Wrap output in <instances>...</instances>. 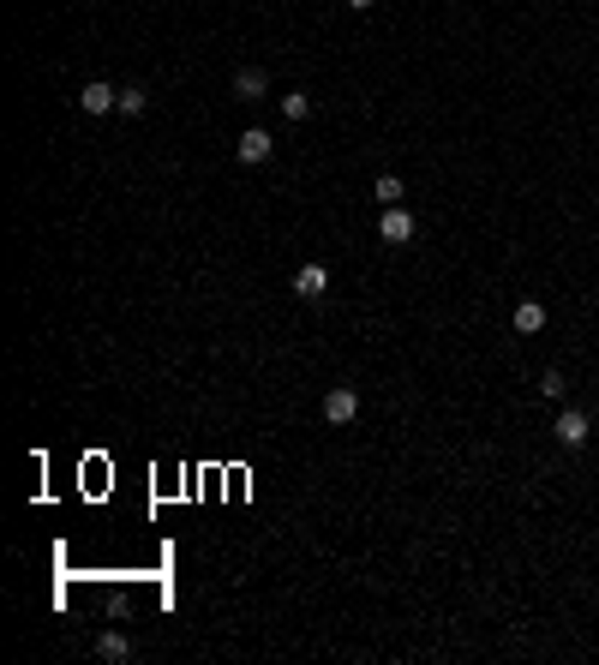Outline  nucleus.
Instances as JSON below:
<instances>
[{"label":"nucleus","mask_w":599,"mask_h":665,"mask_svg":"<svg viewBox=\"0 0 599 665\" xmlns=\"http://www.w3.org/2000/svg\"><path fill=\"white\" fill-rule=\"evenodd\" d=\"M552 432H558V443H563V450H581V443L594 438V420H587L581 408H563V414H558V425H552Z\"/></svg>","instance_id":"f257e3e1"},{"label":"nucleus","mask_w":599,"mask_h":665,"mask_svg":"<svg viewBox=\"0 0 599 665\" xmlns=\"http://www.w3.org/2000/svg\"><path fill=\"white\" fill-rule=\"evenodd\" d=\"M359 414V396L348 390V383H336V390H324V420L330 425H348Z\"/></svg>","instance_id":"f03ea898"},{"label":"nucleus","mask_w":599,"mask_h":665,"mask_svg":"<svg viewBox=\"0 0 599 665\" xmlns=\"http://www.w3.org/2000/svg\"><path fill=\"white\" fill-rule=\"evenodd\" d=\"M378 240H384V246H408V240H414V216H408L401 204H390V210H384V222H378Z\"/></svg>","instance_id":"7ed1b4c3"},{"label":"nucleus","mask_w":599,"mask_h":665,"mask_svg":"<svg viewBox=\"0 0 599 665\" xmlns=\"http://www.w3.org/2000/svg\"><path fill=\"white\" fill-rule=\"evenodd\" d=\"M294 294H300V300H324V294H330V270H324V264H300V270H294Z\"/></svg>","instance_id":"20e7f679"},{"label":"nucleus","mask_w":599,"mask_h":665,"mask_svg":"<svg viewBox=\"0 0 599 665\" xmlns=\"http://www.w3.org/2000/svg\"><path fill=\"white\" fill-rule=\"evenodd\" d=\"M234 150H240V162H270V156H276V139H270L264 126H246Z\"/></svg>","instance_id":"39448f33"},{"label":"nucleus","mask_w":599,"mask_h":665,"mask_svg":"<svg viewBox=\"0 0 599 665\" xmlns=\"http://www.w3.org/2000/svg\"><path fill=\"white\" fill-rule=\"evenodd\" d=\"M79 108H84V114H108V108H120V90H114V84H102V79H90L79 90Z\"/></svg>","instance_id":"423d86ee"},{"label":"nucleus","mask_w":599,"mask_h":665,"mask_svg":"<svg viewBox=\"0 0 599 665\" xmlns=\"http://www.w3.org/2000/svg\"><path fill=\"white\" fill-rule=\"evenodd\" d=\"M234 97H240V102H264V97H270V72H264V66L234 72Z\"/></svg>","instance_id":"0eeeda50"},{"label":"nucleus","mask_w":599,"mask_h":665,"mask_svg":"<svg viewBox=\"0 0 599 665\" xmlns=\"http://www.w3.org/2000/svg\"><path fill=\"white\" fill-rule=\"evenodd\" d=\"M97 660H108V665H126L132 660V636H120V629H108L97 642Z\"/></svg>","instance_id":"6e6552de"},{"label":"nucleus","mask_w":599,"mask_h":665,"mask_svg":"<svg viewBox=\"0 0 599 665\" xmlns=\"http://www.w3.org/2000/svg\"><path fill=\"white\" fill-rule=\"evenodd\" d=\"M516 330H521V336H539V330H545V306H539V300H516Z\"/></svg>","instance_id":"1a4fd4ad"},{"label":"nucleus","mask_w":599,"mask_h":665,"mask_svg":"<svg viewBox=\"0 0 599 665\" xmlns=\"http://www.w3.org/2000/svg\"><path fill=\"white\" fill-rule=\"evenodd\" d=\"M372 198H378L384 210H390V204H401V198H408V186H401V174H378V181H372Z\"/></svg>","instance_id":"9d476101"},{"label":"nucleus","mask_w":599,"mask_h":665,"mask_svg":"<svg viewBox=\"0 0 599 665\" xmlns=\"http://www.w3.org/2000/svg\"><path fill=\"white\" fill-rule=\"evenodd\" d=\"M144 108H150V90H144V84H126V90H120V114H126V121H139Z\"/></svg>","instance_id":"9b49d317"},{"label":"nucleus","mask_w":599,"mask_h":665,"mask_svg":"<svg viewBox=\"0 0 599 665\" xmlns=\"http://www.w3.org/2000/svg\"><path fill=\"white\" fill-rule=\"evenodd\" d=\"M282 114H288V121H306V114H312V97H306V90H288V97H282Z\"/></svg>","instance_id":"f8f14e48"},{"label":"nucleus","mask_w":599,"mask_h":665,"mask_svg":"<svg viewBox=\"0 0 599 665\" xmlns=\"http://www.w3.org/2000/svg\"><path fill=\"white\" fill-rule=\"evenodd\" d=\"M539 396H545V402H563V372H558V366L539 378Z\"/></svg>","instance_id":"ddd939ff"},{"label":"nucleus","mask_w":599,"mask_h":665,"mask_svg":"<svg viewBox=\"0 0 599 665\" xmlns=\"http://www.w3.org/2000/svg\"><path fill=\"white\" fill-rule=\"evenodd\" d=\"M372 6H378V0H348V13H372Z\"/></svg>","instance_id":"4468645a"}]
</instances>
